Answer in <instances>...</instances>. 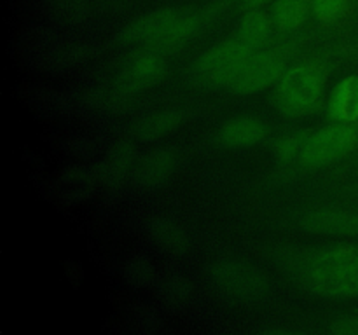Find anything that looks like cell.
<instances>
[{
    "label": "cell",
    "instance_id": "obj_9",
    "mask_svg": "<svg viewBox=\"0 0 358 335\" xmlns=\"http://www.w3.org/2000/svg\"><path fill=\"white\" fill-rule=\"evenodd\" d=\"M269 136V124L257 115H236L215 131V142L224 149L238 150L259 145Z\"/></svg>",
    "mask_w": 358,
    "mask_h": 335
},
{
    "label": "cell",
    "instance_id": "obj_18",
    "mask_svg": "<svg viewBox=\"0 0 358 335\" xmlns=\"http://www.w3.org/2000/svg\"><path fill=\"white\" fill-rule=\"evenodd\" d=\"M271 20L280 34H294L306 24L311 16L310 0H275L271 3Z\"/></svg>",
    "mask_w": 358,
    "mask_h": 335
},
{
    "label": "cell",
    "instance_id": "obj_17",
    "mask_svg": "<svg viewBox=\"0 0 358 335\" xmlns=\"http://www.w3.org/2000/svg\"><path fill=\"white\" fill-rule=\"evenodd\" d=\"M273 31H275V24H273L271 14L264 13L261 7H248L238 23L236 37L248 47L259 51V49H264L266 44L271 40Z\"/></svg>",
    "mask_w": 358,
    "mask_h": 335
},
{
    "label": "cell",
    "instance_id": "obj_20",
    "mask_svg": "<svg viewBox=\"0 0 358 335\" xmlns=\"http://www.w3.org/2000/svg\"><path fill=\"white\" fill-rule=\"evenodd\" d=\"M163 302L171 309H184L192 297V286L184 276H170L163 281L159 288Z\"/></svg>",
    "mask_w": 358,
    "mask_h": 335
},
{
    "label": "cell",
    "instance_id": "obj_2",
    "mask_svg": "<svg viewBox=\"0 0 358 335\" xmlns=\"http://www.w3.org/2000/svg\"><path fill=\"white\" fill-rule=\"evenodd\" d=\"M329 65L322 59H304L289 66L275 86L273 101L287 119H304L317 114L325 101Z\"/></svg>",
    "mask_w": 358,
    "mask_h": 335
},
{
    "label": "cell",
    "instance_id": "obj_5",
    "mask_svg": "<svg viewBox=\"0 0 358 335\" xmlns=\"http://www.w3.org/2000/svg\"><path fill=\"white\" fill-rule=\"evenodd\" d=\"M168 72V63L163 52L154 49H140L133 52L119 66L114 91L121 98H133L156 87Z\"/></svg>",
    "mask_w": 358,
    "mask_h": 335
},
{
    "label": "cell",
    "instance_id": "obj_19",
    "mask_svg": "<svg viewBox=\"0 0 358 335\" xmlns=\"http://www.w3.org/2000/svg\"><path fill=\"white\" fill-rule=\"evenodd\" d=\"M122 276L135 288L152 286L157 279V271L154 262L145 255H133L122 265Z\"/></svg>",
    "mask_w": 358,
    "mask_h": 335
},
{
    "label": "cell",
    "instance_id": "obj_7",
    "mask_svg": "<svg viewBox=\"0 0 358 335\" xmlns=\"http://www.w3.org/2000/svg\"><path fill=\"white\" fill-rule=\"evenodd\" d=\"M287 66L285 52L280 49H259L248 58L240 75L231 84L229 91L240 96H252L275 87Z\"/></svg>",
    "mask_w": 358,
    "mask_h": 335
},
{
    "label": "cell",
    "instance_id": "obj_11",
    "mask_svg": "<svg viewBox=\"0 0 358 335\" xmlns=\"http://www.w3.org/2000/svg\"><path fill=\"white\" fill-rule=\"evenodd\" d=\"M178 166V154L171 147H159L138 157L133 180L142 188H159L173 178Z\"/></svg>",
    "mask_w": 358,
    "mask_h": 335
},
{
    "label": "cell",
    "instance_id": "obj_14",
    "mask_svg": "<svg viewBox=\"0 0 358 335\" xmlns=\"http://www.w3.org/2000/svg\"><path fill=\"white\" fill-rule=\"evenodd\" d=\"M184 122V114L175 108H163L136 119L129 128V136L138 143H156L171 136Z\"/></svg>",
    "mask_w": 358,
    "mask_h": 335
},
{
    "label": "cell",
    "instance_id": "obj_24",
    "mask_svg": "<svg viewBox=\"0 0 358 335\" xmlns=\"http://www.w3.org/2000/svg\"><path fill=\"white\" fill-rule=\"evenodd\" d=\"M332 332L343 335H358V314H348L336 320L332 325Z\"/></svg>",
    "mask_w": 358,
    "mask_h": 335
},
{
    "label": "cell",
    "instance_id": "obj_6",
    "mask_svg": "<svg viewBox=\"0 0 358 335\" xmlns=\"http://www.w3.org/2000/svg\"><path fill=\"white\" fill-rule=\"evenodd\" d=\"M213 283L236 300H255L268 293V278L254 265L236 258H220L212 267Z\"/></svg>",
    "mask_w": 358,
    "mask_h": 335
},
{
    "label": "cell",
    "instance_id": "obj_8",
    "mask_svg": "<svg viewBox=\"0 0 358 335\" xmlns=\"http://www.w3.org/2000/svg\"><path fill=\"white\" fill-rule=\"evenodd\" d=\"M220 9H222V2H213L212 6L199 7L194 10H182V14L178 16V20L171 24L170 30L152 45L157 52H166L177 51V49L184 47L185 44L192 40L199 31L205 30L206 24L213 20L215 16H219Z\"/></svg>",
    "mask_w": 358,
    "mask_h": 335
},
{
    "label": "cell",
    "instance_id": "obj_23",
    "mask_svg": "<svg viewBox=\"0 0 358 335\" xmlns=\"http://www.w3.org/2000/svg\"><path fill=\"white\" fill-rule=\"evenodd\" d=\"M49 13L58 20L76 21L86 16L87 0H48Z\"/></svg>",
    "mask_w": 358,
    "mask_h": 335
},
{
    "label": "cell",
    "instance_id": "obj_25",
    "mask_svg": "<svg viewBox=\"0 0 358 335\" xmlns=\"http://www.w3.org/2000/svg\"><path fill=\"white\" fill-rule=\"evenodd\" d=\"M275 0H243V3L247 7H261L264 3H273Z\"/></svg>",
    "mask_w": 358,
    "mask_h": 335
},
{
    "label": "cell",
    "instance_id": "obj_10",
    "mask_svg": "<svg viewBox=\"0 0 358 335\" xmlns=\"http://www.w3.org/2000/svg\"><path fill=\"white\" fill-rule=\"evenodd\" d=\"M182 10L166 7V9H157L154 13L145 14L138 20L126 24L119 34V42L126 45L138 44L142 47H152L164 34L171 28V24L178 20Z\"/></svg>",
    "mask_w": 358,
    "mask_h": 335
},
{
    "label": "cell",
    "instance_id": "obj_16",
    "mask_svg": "<svg viewBox=\"0 0 358 335\" xmlns=\"http://www.w3.org/2000/svg\"><path fill=\"white\" fill-rule=\"evenodd\" d=\"M329 119L338 124L358 122V73L343 77L334 84L325 100Z\"/></svg>",
    "mask_w": 358,
    "mask_h": 335
},
{
    "label": "cell",
    "instance_id": "obj_15",
    "mask_svg": "<svg viewBox=\"0 0 358 335\" xmlns=\"http://www.w3.org/2000/svg\"><path fill=\"white\" fill-rule=\"evenodd\" d=\"M301 225L310 232L325 236L353 237L358 236V213L329 208L313 209L301 218Z\"/></svg>",
    "mask_w": 358,
    "mask_h": 335
},
{
    "label": "cell",
    "instance_id": "obj_4",
    "mask_svg": "<svg viewBox=\"0 0 358 335\" xmlns=\"http://www.w3.org/2000/svg\"><path fill=\"white\" fill-rule=\"evenodd\" d=\"M357 147L358 128L355 124L334 122L318 131H311L299 157V164L306 170H322L348 157Z\"/></svg>",
    "mask_w": 358,
    "mask_h": 335
},
{
    "label": "cell",
    "instance_id": "obj_21",
    "mask_svg": "<svg viewBox=\"0 0 358 335\" xmlns=\"http://www.w3.org/2000/svg\"><path fill=\"white\" fill-rule=\"evenodd\" d=\"M310 135L311 131H296L289 133V135H283L282 138L276 140L275 145H273V154H275L276 161L283 164L299 161Z\"/></svg>",
    "mask_w": 358,
    "mask_h": 335
},
{
    "label": "cell",
    "instance_id": "obj_22",
    "mask_svg": "<svg viewBox=\"0 0 358 335\" xmlns=\"http://www.w3.org/2000/svg\"><path fill=\"white\" fill-rule=\"evenodd\" d=\"M310 6L311 14L320 23L331 24L345 16L346 9L350 6V0H310Z\"/></svg>",
    "mask_w": 358,
    "mask_h": 335
},
{
    "label": "cell",
    "instance_id": "obj_13",
    "mask_svg": "<svg viewBox=\"0 0 358 335\" xmlns=\"http://www.w3.org/2000/svg\"><path fill=\"white\" fill-rule=\"evenodd\" d=\"M145 237L150 246L166 257H182L191 248L187 230L170 216H152L145 225Z\"/></svg>",
    "mask_w": 358,
    "mask_h": 335
},
{
    "label": "cell",
    "instance_id": "obj_1",
    "mask_svg": "<svg viewBox=\"0 0 358 335\" xmlns=\"http://www.w3.org/2000/svg\"><path fill=\"white\" fill-rule=\"evenodd\" d=\"M299 279L324 299H358V244L331 243L301 257Z\"/></svg>",
    "mask_w": 358,
    "mask_h": 335
},
{
    "label": "cell",
    "instance_id": "obj_12",
    "mask_svg": "<svg viewBox=\"0 0 358 335\" xmlns=\"http://www.w3.org/2000/svg\"><path fill=\"white\" fill-rule=\"evenodd\" d=\"M136 161H138V156H136L135 140H119L107 150L101 163L94 170L98 184L112 188L117 187L126 178L133 177Z\"/></svg>",
    "mask_w": 358,
    "mask_h": 335
},
{
    "label": "cell",
    "instance_id": "obj_3",
    "mask_svg": "<svg viewBox=\"0 0 358 335\" xmlns=\"http://www.w3.org/2000/svg\"><path fill=\"white\" fill-rule=\"evenodd\" d=\"M254 52L238 37L219 42L198 58L194 65L196 79L212 89H229Z\"/></svg>",
    "mask_w": 358,
    "mask_h": 335
}]
</instances>
